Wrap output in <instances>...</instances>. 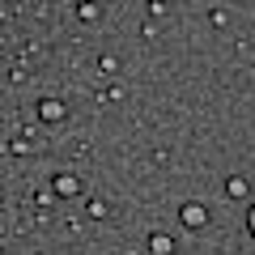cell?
<instances>
[{"label": "cell", "mask_w": 255, "mask_h": 255, "mask_svg": "<svg viewBox=\"0 0 255 255\" xmlns=\"http://www.w3.org/2000/svg\"><path fill=\"white\" fill-rule=\"evenodd\" d=\"M77 187H81V183L68 179V174H64V179H55V191H60V196H77Z\"/></svg>", "instance_id": "obj_3"}, {"label": "cell", "mask_w": 255, "mask_h": 255, "mask_svg": "<svg viewBox=\"0 0 255 255\" xmlns=\"http://www.w3.org/2000/svg\"><path fill=\"white\" fill-rule=\"evenodd\" d=\"M149 247H153V255H170V238H166V234H157Z\"/></svg>", "instance_id": "obj_4"}, {"label": "cell", "mask_w": 255, "mask_h": 255, "mask_svg": "<svg viewBox=\"0 0 255 255\" xmlns=\"http://www.w3.org/2000/svg\"><path fill=\"white\" fill-rule=\"evenodd\" d=\"M247 226H251V238H255V209H251V217H247Z\"/></svg>", "instance_id": "obj_6"}, {"label": "cell", "mask_w": 255, "mask_h": 255, "mask_svg": "<svg viewBox=\"0 0 255 255\" xmlns=\"http://www.w3.org/2000/svg\"><path fill=\"white\" fill-rule=\"evenodd\" d=\"M183 226H187V230H200L204 226V209H200V204H187V209H183Z\"/></svg>", "instance_id": "obj_1"}, {"label": "cell", "mask_w": 255, "mask_h": 255, "mask_svg": "<svg viewBox=\"0 0 255 255\" xmlns=\"http://www.w3.org/2000/svg\"><path fill=\"white\" fill-rule=\"evenodd\" d=\"M226 191H230V196H247V183H243V179H230Z\"/></svg>", "instance_id": "obj_5"}, {"label": "cell", "mask_w": 255, "mask_h": 255, "mask_svg": "<svg viewBox=\"0 0 255 255\" xmlns=\"http://www.w3.org/2000/svg\"><path fill=\"white\" fill-rule=\"evenodd\" d=\"M38 115L55 124V119H64V107H60V102H43V107H38Z\"/></svg>", "instance_id": "obj_2"}]
</instances>
